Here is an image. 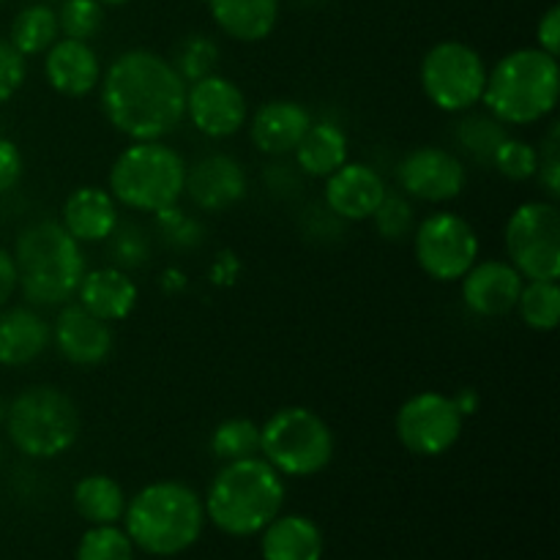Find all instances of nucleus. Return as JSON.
Masks as SVG:
<instances>
[{"label": "nucleus", "instance_id": "obj_1", "mask_svg": "<svg viewBox=\"0 0 560 560\" xmlns=\"http://www.w3.org/2000/svg\"><path fill=\"white\" fill-rule=\"evenodd\" d=\"M102 113L131 142L162 140L186 118V82L167 58L129 49L102 71Z\"/></svg>", "mask_w": 560, "mask_h": 560}, {"label": "nucleus", "instance_id": "obj_2", "mask_svg": "<svg viewBox=\"0 0 560 560\" xmlns=\"http://www.w3.org/2000/svg\"><path fill=\"white\" fill-rule=\"evenodd\" d=\"M284 495V476L255 454L224 463L208 485L202 506L213 528L235 539H249L282 514Z\"/></svg>", "mask_w": 560, "mask_h": 560}, {"label": "nucleus", "instance_id": "obj_3", "mask_svg": "<svg viewBox=\"0 0 560 560\" xmlns=\"http://www.w3.org/2000/svg\"><path fill=\"white\" fill-rule=\"evenodd\" d=\"M202 498L184 481H153L126 501L124 530L135 550L173 558L197 545L206 528Z\"/></svg>", "mask_w": 560, "mask_h": 560}, {"label": "nucleus", "instance_id": "obj_4", "mask_svg": "<svg viewBox=\"0 0 560 560\" xmlns=\"http://www.w3.org/2000/svg\"><path fill=\"white\" fill-rule=\"evenodd\" d=\"M560 93V66L556 55L539 47H523L503 55L487 71L481 104L503 126H530L556 109Z\"/></svg>", "mask_w": 560, "mask_h": 560}, {"label": "nucleus", "instance_id": "obj_5", "mask_svg": "<svg viewBox=\"0 0 560 560\" xmlns=\"http://www.w3.org/2000/svg\"><path fill=\"white\" fill-rule=\"evenodd\" d=\"M55 219L27 224L14 246L20 290L31 304H69L85 277V255Z\"/></svg>", "mask_w": 560, "mask_h": 560}, {"label": "nucleus", "instance_id": "obj_6", "mask_svg": "<svg viewBox=\"0 0 560 560\" xmlns=\"http://www.w3.org/2000/svg\"><path fill=\"white\" fill-rule=\"evenodd\" d=\"M184 186V156L162 140L131 142L109 167V195L129 211L156 213L178 206Z\"/></svg>", "mask_w": 560, "mask_h": 560}, {"label": "nucleus", "instance_id": "obj_7", "mask_svg": "<svg viewBox=\"0 0 560 560\" xmlns=\"http://www.w3.org/2000/svg\"><path fill=\"white\" fill-rule=\"evenodd\" d=\"M9 441L31 459H55L80 441V410L55 386H31L9 402L3 421Z\"/></svg>", "mask_w": 560, "mask_h": 560}, {"label": "nucleus", "instance_id": "obj_8", "mask_svg": "<svg viewBox=\"0 0 560 560\" xmlns=\"http://www.w3.org/2000/svg\"><path fill=\"white\" fill-rule=\"evenodd\" d=\"M334 441L331 427L320 413L304 405H288L268 416L260 424V457L290 479H310L331 465Z\"/></svg>", "mask_w": 560, "mask_h": 560}, {"label": "nucleus", "instance_id": "obj_9", "mask_svg": "<svg viewBox=\"0 0 560 560\" xmlns=\"http://www.w3.org/2000/svg\"><path fill=\"white\" fill-rule=\"evenodd\" d=\"M487 63L470 44L438 42L421 60V91L441 113H470L481 104L487 85Z\"/></svg>", "mask_w": 560, "mask_h": 560}, {"label": "nucleus", "instance_id": "obj_10", "mask_svg": "<svg viewBox=\"0 0 560 560\" xmlns=\"http://www.w3.org/2000/svg\"><path fill=\"white\" fill-rule=\"evenodd\" d=\"M509 262L525 282L560 279V211L556 200H528L506 222Z\"/></svg>", "mask_w": 560, "mask_h": 560}, {"label": "nucleus", "instance_id": "obj_11", "mask_svg": "<svg viewBox=\"0 0 560 560\" xmlns=\"http://www.w3.org/2000/svg\"><path fill=\"white\" fill-rule=\"evenodd\" d=\"M479 233L459 213L435 211L413 230L416 262L435 282H459L479 260Z\"/></svg>", "mask_w": 560, "mask_h": 560}, {"label": "nucleus", "instance_id": "obj_12", "mask_svg": "<svg viewBox=\"0 0 560 560\" xmlns=\"http://www.w3.org/2000/svg\"><path fill=\"white\" fill-rule=\"evenodd\" d=\"M465 419L454 399L441 392H419L397 410L394 430L402 448L416 457H443L457 446Z\"/></svg>", "mask_w": 560, "mask_h": 560}, {"label": "nucleus", "instance_id": "obj_13", "mask_svg": "<svg viewBox=\"0 0 560 560\" xmlns=\"http://www.w3.org/2000/svg\"><path fill=\"white\" fill-rule=\"evenodd\" d=\"M186 118L200 135L228 140L249 124V104L233 80L213 71L186 85Z\"/></svg>", "mask_w": 560, "mask_h": 560}, {"label": "nucleus", "instance_id": "obj_14", "mask_svg": "<svg viewBox=\"0 0 560 560\" xmlns=\"http://www.w3.org/2000/svg\"><path fill=\"white\" fill-rule=\"evenodd\" d=\"M402 195L421 202H452L468 184V170L457 153L438 145H419L397 167Z\"/></svg>", "mask_w": 560, "mask_h": 560}, {"label": "nucleus", "instance_id": "obj_15", "mask_svg": "<svg viewBox=\"0 0 560 560\" xmlns=\"http://www.w3.org/2000/svg\"><path fill=\"white\" fill-rule=\"evenodd\" d=\"M249 189L244 164L230 153H208L200 162L186 167L184 195L195 202L200 211L219 213L241 202Z\"/></svg>", "mask_w": 560, "mask_h": 560}, {"label": "nucleus", "instance_id": "obj_16", "mask_svg": "<svg viewBox=\"0 0 560 560\" xmlns=\"http://www.w3.org/2000/svg\"><path fill=\"white\" fill-rule=\"evenodd\" d=\"M52 345L69 364L98 366L109 359L115 337L109 323L98 320L80 304H63L52 326Z\"/></svg>", "mask_w": 560, "mask_h": 560}, {"label": "nucleus", "instance_id": "obj_17", "mask_svg": "<svg viewBox=\"0 0 560 560\" xmlns=\"http://www.w3.org/2000/svg\"><path fill=\"white\" fill-rule=\"evenodd\" d=\"M386 180L364 162H345L326 178V208L339 222H366L386 197Z\"/></svg>", "mask_w": 560, "mask_h": 560}, {"label": "nucleus", "instance_id": "obj_18", "mask_svg": "<svg viewBox=\"0 0 560 560\" xmlns=\"http://www.w3.org/2000/svg\"><path fill=\"white\" fill-rule=\"evenodd\" d=\"M463 301L479 317H506L517 310L523 273L506 260H476L463 279Z\"/></svg>", "mask_w": 560, "mask_h": 560}, {"label": "nucleus", "instance_id": "obj_19", "mask_svg": "<svg viewBox=\"0 0 560 560\" xmlns=\"http://www.w3.org/2000/svg\"><path fill=\"white\" fill-rule=\"evenodd\" d=\"M44 77L60 96L80 98L102 82V60L88 42L63 36L44 52Z\"/></svg>", "mask_w": 560, "mask_h": 560}, {"label": "nucleus", "instance_id": "obj_20", "mask_svg": "<svg viewBox=\"0 0 560 560\" xmlns=\"http://www.w3.org/2000/svg\"><path fill=\"white\" fill-rule=\"evenodd\" d=\"M312 113L293 98H273L255 113L249 124V137L255 148L266 156H288L295 151L301 137L312 126Z\"/></svg>", "mask_w": 560, "mask_h": 560}, {"label": "nucleus", "instance_id": "obj_21", "mask_svg": "<svg viewBox=\"0 0 560 560\" xmlns=\"http://www.w3.org/2000/svg\"><path fill=\"white\" fill-rule=\"evenodd\" d=\"M60 224L77 244H102L120 224L118 202L102 186H80L63 202Z\"/></svg>", "mask_w": 560, "mask_h": 560}, {"label": "nucleus", "instance_id": "obj_22", "mask_svg": "<svg viewBox=\"0 0 560 560\" xmlns=\"http://www.w3.org/2000/svg\"><path fill=\"white\" fill-rule=\"evenodd\" d=\"M137 301H140V290L135 279L129 277V271H120L115 266L85 271L77 288V304L104 323L126 320L135 312Z\"/></svg>", "mask_w": 560, "mask_h": 560}, {"label": "nucleus", "instance_id": "obj_23", "mask_svg": "<svg viewBox=\"0 0 560 560\" xmlns=\"http://www.w3.org/2000/svg\"><path fill=\"white\" fill-rule=\"evenodd\" d=\"M52 345V328L31 306L0 312V366L33 364Z\"/></svg>", "mask_w": 560, "mask_h": 560}, {"label": "nucleus", "instance_id": "obj_24", "mask_svg": "<svg viewBox=\"0 0 560 560\" xmlns=\"http://www.w3.org/2000/svg\"><path fill=\"white\" fill-rule=\"evenodd\" d=\"M262 560H323V530L304 514H277L260 530Z\"/></svg>", "mask_w": 560, "mask_h": 560}, {"label": "nucleus", "instance_id": "obj_25", "mask_svg": "<svg viewBox=\"0 0 560 560\" xmlns=\"http://www.w3.org/2000/svg\"><path fill=\"white\" fill-rule=\"evenodd\" d=\"M295 170L306 178H328L350 159L348 131L334 120H312L293 151Z\"/></svg>", "mask_w": 560, "mask_h": 560}, {"label": "nucleus", "instance_id": "obj_26", "mask_svg": "<svg viewBox=\"0 0 560 560\" xmlns=\"http://www.w3.org/2000/svg\"><path fill=\"white\" fill-rule=\"evenodd\" d=\"M213 22L230 38L244 44L262 42L279 20V0H208Z\"/></svg>", "mask_w": 560, "mask_h": 560}, {"label": "nucleus", "instance_id": "obj_27", "mask_svg": "<svg viewBox=\"0 0 560 560\" xmlns=\"http://www.w3.org/2000/svg\"><path fill=\"white\" fill-rule=\"evenodd\" d=\"M71 501H74L77 514L85 520L88 525H118L126 512V492L113 476L104 474H88L80 479L71 490Z\"/></svg>", "mask_w": 560, "mask_h": 560}, {"label": "nucleus", "instance_id": "obj_28", "mask_svg": "<svg viewBox=\"0 0 560 560\" xmlns=\"http://www.w3.org/2000/svg\"><path fill=\"white\" fill-rule=\"evenodd\" d=\"M58 38V11H55L52 5H25V9L14 16V22H11L9 42L14 44L16 52L25 55V58H31V55H44Z\"/></svg>", "mask_w": 560, "mask_h": 560}, {"label": "nucleus", "instance_id": "obj_29", "mask_svg": "<svg viewBox=\"0 0 560 560\" xmlns=\"http://www.w3.org/2000/svg\"><path fill=\"white\" fill-rule=\"evenodd\" d=\"M517 312L530 331H556L560 323L558 282H525L517 301Z\"/></svg>", "mask_w": 560, "mask_h": 560}, {"label": "nucleus", "instance_id": "obj_30", "mask_svg": "<svg viewBox=\"0 0 560 560\" xmlns=\"http://www.w3.org/2000/svg\"><path fill=\"white\" fill-rule=\"evenodd\" d=\"M211 454L222 463H235L260 454V424L252 419H224L211 432Z\"/></svg>", "mask_w": 560, "mask_h": 560}, {"label": "nucleus", "instance_id": "obj_31", "mask_svg": "<svg viewBox=\"0 0 560 560\" xmlns=\"http://www.w3.org/2000/svg\"><path fill=\"white\" fill-rule=\"evenodd\" d=\"M509 137L506 126L492 115H468L457 124V142L479 164H492L498 145Z\"/></svg>", "mask_w": 560, "mask_h": 560}, {"label": "nucleus", "instance_id": "obj_32", "mask_svg": "<svg viewBox=\"0 0 560 560\" xmlns=\"http://www.w3.org/2000/svg\"><path fill=\"white\" fill-rule=\"evenodd\" d=\"M74 560H135V545L120 525H91L77 545Z\"/></svg>", "mask_w": 560, "mask_h": 560}, {"label": "nucleus", "instance_id": "obj_33", "mask_svg": "<svg viewBox=\"0 0 560 560\" xmlns=\"http://www.w3.org/2000/svg\"><path fill=\"white\" fill-rule=\"evenodd\" d=\"M175 66V71L180 74V80L189 85V82L202 80V77L213 74L219 63V47L211 36H202V33H195V36H186L180 42L178 52H175V60H170Z\"/></svg>", "mask_w": 560, "mask_h": 560}, {"label": "nucleus", "instance_id": "obj_34", "mask_svg": "<svg viewBox=\"0 0 560 560\" xmlns=\"http://www.w3.org/2000/svg\"><path fill=\"white\" fill-rule=\"evenodd\" d=\"M372 222H375L381 238L405 241L416 230V208L410 197L399 195V191H386L377 211L372 213Z\"/></svg>", "mask_w": 560, "mask_h": 560}, {"label": "nucleus", "instance_id": "obj_35", "mask_svg": "<svg viewBox=\"0 0 560 560\" xmlns=\"http://www.w3.org/2000/svg\"><path fill=\"white\" fill-rule=\"evenodd\" d=\"M536 162H539L536 145H530L528 140H520V137L509 135L506 140L498 145L490 167H495L503 178L514 180V184H523V180L536 178Z\"/></svg>", "mask_w": 560, "mask_h": 560}, {"label": "nucleus", "instance_id": "obj_36", "mask_svg": "<svg viewBox=\"0 0 560 560\" xmlns=\"http://www.w3.org/2000/svg\"><path fill=\"white\" fill-rule=\"evenodd\" d=\"M104 25V5L98 0H63L58 11V27L66 38L91 42Z\"/></svg>", "mask_w": 560, "mask_h": 560}, {"label": "nucleus", "instance_id": "obj_37", "mask_svg": "<svg viewBox=\"0 0 560 560\" xmlns=\"http://www.w3.org/2000/svg\"><path fill=\"white\" fill-rule=\"evenodd\" d=\"M109 257H113V266L120 271H135L142 268L151 257V244H148L145 233L135 224H118L109 235Z\"/></svg>", "mask_w": 560, "mask_h": 560}, {"label": "nucleus", "instance_id": "obj_38", "mask_svg": "<svg viewBox=\"0 0 560 560\" xmlns=\"http://www.w3.org/2000/svg\"><path fill=\"white\" fill-rule=\"evenodd\" d=\"M153 217H156L159 233H162L164 241H167L170 246H175V249H197V246L202 244V238H206L202 224L197 222L195 217L180 211L178 206L162 208V211H156Z\"/></svg>", "mask_w": 560, "mask_h": 560}, {"label": "nucleus", "instance_id": "obj_39", "mask_svg": "<svg viewBox=\"0 0 560 560\" xmlns=\"http://www.w3.org/2000/svg\"><path fill=\"white\" fill-rule=\"evenodd\" d=\"M539 162H536V178H539L541 189L550 195V200L560 197V126L552 124L541 145L536 148Z\"/></svg>", "mask_w": 560, "mask_h": 560}, {"label": "nucleus", "instance_id": "obj_40", "mask_svg": "<svg viewBox=\"0 0 560 560\" xmlns=\"http://www.w3.org/2000/svg\"><path fill=\"white\" fill-rule=\"evenodd\" d=\"M27 77V60L14 49L9 38H0V104L9 102Z\"/></svg>", "mask_w": 560, "mask_h": 560}, {"label": "nucleus", "instance_id": "obj_41", "mask_svg": "<svg viewBox=\"0 0 560 560\" xmlns=\"http://www.w3.org/2000/svg\"><path fill=\"white\" fill-rule=\"evenodd\" d=\"M22 173H25V159H22L16 142H11L9 137H0V195L14 189Z\"/></svg>", "mask_w": 560, "mask_h": 560}, {"label": "nucleus", "instance_id": "obj_42", "mask_svg": "<svg viewBox=\"0 0 560 560\" xmlns=\"http://www.w3.org/2000/svg\"><path fill=\"white\" fill-rule=\"evenodd\" d=\"M536 42L539 49L556 55L560 52V5H550V9L541 14L539 25H536Z\"/></svg>", "mask_w": 560, "mask_h": 560}, {"label": "nucleus", "instance_id": "obj_43", "mask_svg": "<svg viewBox=\"0 0 560 560\" xmlns=\"http://www.w3.org/2000/svg\"><path fill=\"white\" fill-rule=\"evenodd\" d=\"M16 290H20V271H16L14 255L0 246V310L14 299Z\"/></svg>", "mask_w": 560, "mask_h": 560}, {"label": "nucleus", "instance_id": "obj_44", "mask_svg": "<svg viewBox=\"0 0 560 560\" xmlns=\"http://www.w3.org/2000/svg\"><path fill=\"white\" fill-rule=\"evenodd\" d=\"M454 405H457V410L463 413V419H468V416H476L479 413V405H481V397L476 394V388H459L457 394H452Z\"/></svg>", "mask_w": 560, "mask_h": 560}, {"label": "nucleus", "instance_id": "obj_45", "mask_svg": "<svg viewBox=\"0 0 560 560\" xmlns=\"http://www.w3.org/2000/svg\"><path fill=\"white\" fill-rule=\"evenodd\" d=\"M162 279H164V288L167 290H184L186 288V277H184V271H178V268H167Z\"/></svg>", "mask_w": 560, "mask_h": 560}, {"label": "nucleus", "instance_id": "obj_46", "mask_svg": "<svg viewBox=\"0 0 560 560\" xmlns=\"http://www.w3.org/2000/svg\"><path fill=\"white\" fill-rule=\"evenodd\" d=\"M5 413H9V402H5V399L0 397V427H3V421H5Z\"/></svg>", "mask_w": 560, "mask_h": 560}, {"label": "nucleus", "instance_id": "obj_47", "mask_svg": "<svg viewBox=\"0 0 560 560\" xmlns=\"http://www.w3.org/2000/svg\"><path fill=\"white\" fill-rule=\"evenodd\" d=\"M98 3H102V5H124V3H129V0H98Z\"/></svg>", "mask_w": 560, "mask_h": 560}, {"label": "nucleus", "instance_id": "obj_48", "mask_svg": "<svg viewBox=\"0 0 560 560\" xmlns=\"http://www.w3.org/2000/svg\"><path fill=\"white\" fill-rule=\"evenodd\" d=\"M0 463H3V446H0Z\"/></svg>", "mask_w": 560, "mask_h": 560}]
</instances>
